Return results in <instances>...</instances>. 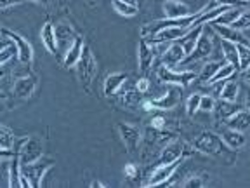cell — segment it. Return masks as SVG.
<instances>
[{
	"label": "cell",
	"instance_id": "c3c4849f",
	"mask_svg": "<svg viewBox=\"0 0 250 188\" xmlns=\"http://www.w3.org/2000/svg\"><path fill=\"white\" fill-rule=\"evenodd\" d=\"M90 187H92V188H104V185L99 183V181H94V183L90 185Z\"/></svg>",
	"mask_w": 250,
	"mask_h": 188
},
{
	"label": "cell",
	"instance_id": "ffe728a7",
	"mask_svg": "<svg viewBox=\"0 0 250 188\" xmlns=\"http://www.w3.org/2000/svg\"><path fill=\"white\" fill-rule=\"evenodd\" d=\"M203 28H205V24H195L191 30L188 31L186 35L181 37V39L177 40V42L181 44V47H183V51H184V54H186V56L191 54V51L195 49L196 40H198V37L202 35Z\"/></svg>",
	"mask_w": 250,
	"mask_h": 188
},
{
	"label": "cell",
	"instance_id": "e0dca14e",
	"mask_svg": "<svg viewBox=\"0 0 250 188\" xmlns=\"http://www.w3.org/2000/svg\"><path fill=\"white\" fill-rule=\"evenodd\" d=\"M40 39H42V44L45 46V49L51 54H56L58 52V37H56V28L51 21H45L40 30Z\"/></svg>",
	"mask_w": 250,
	"mask_h": 188
},
{
	"label": "cell",
	"instance_id": "484cf974",
	"mask_svg": "<svg viewBox=\"0 0 250 188\" xmlns=\"http://www.w3.org/2000/svg\"><path fill=\"white\" fill-rule=\"evenodd\" d=\"M21 164L18 155L12 157V162L9 165V187L11 188H21Z\"/></svg>",
	"mask_w": 250,
	"mask_h": 188
},
{
	"label": "cell",
	"instance_id": "cb8c5ba5",
	"mask_svg": "<svg viewBox=\"0 0 250 188\" xmlns=\"http://www.w3.org/2000/svg\"><path fill=\"white\" fill-rule=\"evenodd\" d=\"M221 51L228 63H231L236 70H240V59H238V51H236V44L229 42V40H223L221 42Z\"/></svg>",
	"mask_w": 250,
	"mask_h": 188
},
{
	"label": "cell",
	"instance_id": "ac0fdd59",
	"mask_svg": "<svg viewBox=\"0 0 250 188\" xmlns=\"http://www.w3.org/2000/svg\"><path fill=\"white\" fill-rule=\"evenodd\" d=\"M83 47H85V42H83L82 37H75L73 40H71L70 47H68V51H66V56H64V67L66 68H71L77 65V61L80 59V56H82V51H83Z\"/></svg>",
	"mask_w": 250,
	"mask_h": 188
},
{
	"label": "cell",
	"instance_id": "e575fe53",
	"mask_svg": "<svg viewBox=\"0 0 250 188\" xmlns=\"http://www.w3.org/2000/svg\"><path fill=\"white\" fill-rule=\"evenodd\" d=\"M120 103L125 106H134L137 103H141V93L137 91H132V93H125L120 96Z\"/></svg>",
	"mask_w": 250,
	"mask_h": 188
},
{
	"label": "cell",
	"instance_id": "f1b7e54d",
	"mask_svg": "<svg viewBox=\"0 0 250 188\" xmlns=\"http://www.w3.org/2000/svg\"><path fill=\"white\" fill-rule=\"evenodd\" d=\"M221 67H223V61H208L207 65H203L202 71H200V80L202 82H208Z\"/></svg>",
	"mask_w": 250,
	"mask_h": 188
},
{
	"label": "cell",
	"instance_id": "8d00e7d4",
	"mask_svg": "<svg viewBox=\"0 0 250 188\" xmlns=\"http://www.w3.org/2000/svg\"><path fill=\"white\" fill-rule=\"evenodd\" d=\"M215 108V99L212 96H202L200 99V110L202 112H214Z\"/></svg>",
	"mask_w": 250,
	"mask_h": 188
},
{
	"label": "cell",
	"instance_id": "db71d44e",
	"mask_svg": "<svg viewBox=\"0 0 250 188\" xmlns=\"http://www.w3.org/2000/svg\"><path fill=\"white\" fill-rule=\"evenodd\" d=\"M245 2H249V4H250V0H245Z\"/></svg>",
	"mask_w": 250,
	"mask_h": 188
},
{
	"label": "cell",
	"instance_id": "7402d4cb",
	"mask_svg": "<svg viewBox=\"0 0 250 188\" xmlns=\"http://www.w3.org/2000/svg\"><path fill=\"white\" fill-rule=\"evenodd\" d=\"M129 75L127 73H111L104 80V94L106 96H115L122 91L124 84L127 82Z\"/></svg>",
	"mask_w": 250,
	"mask_h": 188
},
{
	"label": "cell",
	"instance_id": "b9f144b4",
	"mask_svg": "<svg viewBox=\"0 0 250 188\" xmlns=\"http://www.w3.org/2000/svg\"><path fill=\"white\" fill-rule=\"evenodd\" d=\"M24 2H28V0H0V11L14 7V5H21V4H24Z\"/></svg>",
	"mask_w": 250,
	"mask_h": 188
},
{
	"label": "cell",
	"instance_id": "7c38bea8",
	"mask_svg": "<svg viewBox=\"0 0 250 188\" xmlns=\"http://www.w3.org/2000/svg\"><path fill=\"white\" fill-rule=\"evenodd\" d=\"M193 26L189 28H179V26H170V28H165V30L158 31L155 35L151 37H146V42L148 44H170V42H177L181 37H184L188 31L191 30Z\"/></svg>",
	"mask_w": 250,
	"mask_h": 188
},
{
	"label": "cell",
	"instance_id": "7bdbcfd3",
	"mask_svg": "<svg viewBox=\"0 0 250 188\" xmlns=\"http://www.w3.org/2000/svg\"><path fill=\"white\" fill-rule=\"evenodd\" d=\"M151 127L156 131H162L165 127V118L160 117V115H156V117L151 118Z\"/></svg>",
	"mask_w": 250,
	"mask_h": 188
},
{
	"label": "cell",
	"instance_id": "5bb4252c",
	"mask_svg": "<svg viewBox=\"0 0 250 188\" xmlns=\"http://www.w3.org/2000/svg\"><path fill=\"white\" fill-rule=\"evenodd\" d=\"M35 87H37V78L31 77V75H26V77L16 78L12 93H14V96L18 99H28L31 98V94L35 93Z\"/></svg>",
	"mask_w": 250,
	"mask_h": 188
},
{
	"label": "cell",
	"instance_id": "44dd1931",
	"mask_svg": "<svg viewBox=\"0 0 250 188\" xmlns=\"http://www.w3.org/2000/svg\"><path fill=\"white\" fill-rule=\"evenodd\" d=\"M228 127L236 131H242L245 133L247 129H250V108L249 110H238L236 114H233L226 120Z\"/></svg>",
	"mask_w": 250,
	"mask_h": 188
},
{
	"label": "cell",
	"instance_id": "30bf717a",
	"mask_svg": "<svg viewBox=\"0 0 250 188\" xmlns=\"http://www.w3.org/2000/svg\"><path fill=\"white\" fill-rule=\"evenodd\" d=\"M210 54H212V39L208 37V33L205 31V28H203L202 35H200V37H198V40H196L195 49L191 51V54H188L186 58L183 59V63H188V61H200V59H207ZM183 63H181V65H183Z\"/></svg>",
	"mask_w": 250,
	"mask_h": 188
},
{
	"label": "cell",
	"instance_id": "52a82bcc",
	"mask_svg": "<svg viewBox=\"0 0 250 188\" xmlns=\"http://www.w3.org/2000/svg\"><path fill=\"white\" fill-rule=\"evenodd\" d=\"M186 157H179L177 161L174 162H168V164H160V167H156L153 171L151 178H149V183L146 187H158L162 183H167L172 176H174V172L179 169V165L183 164V161Z\"/></svg>",
	"mask_w": 250,
	"mask_h": 188
},
{
	"label": "cell",
	"instance_id": "ab89813d",
	"mask_svg": "<svg viewBox=\"0 0 250 188\" xmlns=\"http://www.w3.org/2000/svg\"><path fill=\"white\" fill-rule=\"evenodd\" d=\"M217 4L229 5V7H245V5H249V2H245V0H217Z\"/></svg>",
	"mask_w": 250,
	"mask_h": 188
},
{
	"label": "cell",
	"instance_id": "9c48e42d",
	"mask_svg": "<svg viewBox=\"0 0 250 188\" xmlns=\"http://www.w3.org/2000/svg\"><path fill=\"white\" fill-rule=\"evenodd\" d=\"M117 127H118V133H120V138H122V141H124L127 152H130V153L136 152L141 143L139 127H136V125H132V124H125V122H118Z\"/></svg>",
	"mask_w": 250,
	"mask_h": 188
},
{
	"label": "cell",
	"instance_id": "2e32d148",
	"mask_svg": "<svg viewBox=\"0 0 250 188\" xmlns=\"http://www.w3.org/2000/svg\"><path fill=\"white\" fill-rule=\"evenodd\" d=\"M164 12L170 20H177V18H186L189 16V7L184 4L183 0H165L164 2Z\"/></svg>",
	"mask_w": 250,
	"mask_h": 188
},
{
	"label": "cell",
	"instance_id": "277c9868",
	"mask_svg": "<svg viewBox=\"0 0 250 188\" xmlns=\"http://www.w3.org/2000/svg\"><path fill=\"white\" fill-rule=\"evenodd\" d=\"M52 165H54V161L49 159V157L42 155L40 159H37L35 162H31V164L21 165V172L30 180L31 188H37V187H40V183H42L43 172H45L49 167H52Z\"/></svg>",
	"mask_w": 250,
	"mask_h": 188
},
{
	"label": "cell",
	"instance_id": "f35d334b",
	"mask_svg": "<svg viewBox=\"0 0 250 188\" xmlns=\"http://www.w3.org/2000/svg\"><path fill=\"white\" fill-rule=\"evenodd\" d=\"M184 188H202L203 187V180L200 176H193L189 178V180H186L183 183Z\"/></svg>",
	"mask_w": 250,
	"mask_h": 188
},
{
	"label": "cell",
	"instance_id": "bcb514c9",
	"mask_svg": "<svg viewBox=\"0 0 250 188\" xmlns=\"http://www.w3.org/2000/svg\"><path fill=\"white\" fill-rule=\"evenodd\" d=\"M243 78H245L247 82H250V67L247 70H243Z\"/></svg>",
	"mask_w": 250,
	"mask_h": 188
},
{
	"label": "cell",
	"instance_id": "1f68e13d",
	"mask_svg": "<svg viewBox=\"0 0 250 188\" xmlns=\"http://www.w3.org/2000/svg\"><path fill=\"white\" fill-rule=\"evenodd\" d=\"M236 51H238V59H240V70H247L250 67V47L249 46H240L236 44Z\"/></svg>",
	"mask_w": 250,
	"mask_h": 188
},
{
	"label": "cell",
	"instance_id": "4fadbf2b",
	"mask_svg": "<svg viewBox=\"0 0 250 188\" xmlns=\"http://www.w3.org/2000/svg\"><path fill=\"white\" fill-rule=\"evenodd\" d=\"M212 26H214V30L217 31V35L223 40H229L233 44L250 47V37H247L242 30H236L233 26H226V24H215V23H212Z\"/></svg>",
	"mask_w": 250,
	"mask_h": 188
},
{
	"label": "cell",
	"instance_id": "d6a6232c",
	"mask_svg": "<svg viewBox=\"0 0 250 188\" xmlns=\"http://www.w3.org/2000/svg\"><path fill=\"white\" fill-rule=\"evenodd\" d=\"M229 26L236 28V30H249L250 28V11H242V14L229 24Z\"/></svg>",
	"mask_w": 250,
	"mask_h": 188
},
{
	"label": "cell",
	"instance_id": "f907efd6",
	"mask_svg": "<svg viewBox=\"0 0 250 188\" xmlns=\"http://www.w3.org/2000/svg\"><path fill=\"white\" fill-rule=\"evenodd\" d=\"M247 99H249V108H250V93H249V96H247Z\"/></svg>",
	"mask_w": 250,
	"mask_h": 188
},
{
	"label": "cell",
	"instance_id": "816d5d0a",
	"mask_svg": "<svg viewBox=\"0 0 250 188\" xmlns=\"http://www.w3.org/2000/svg\"><path fill=\"white\" fill-rule=\"evenodd\" d=\"M2 110H4V106H2V101H0V112H2Z\"/></svg>",
	"mask_w": 250,
	"mask_h": 188
},
{
	"label": "cell",
	"instance_id": "4316f807",
	"mask_svg": "<svg viewBox=\"0 0 250 188\" xmlns=\"http://www.w3.org/2000/svg\"><path fill=\"white\" fill-rule=\"evenodd\" d=\"M113 9L117 11V14L124 16V18H134V16L139 14V7L125 4V2H120V0H113Z\"/></svg>",
	"mask_w": 250,
	"mask_h": 188
},
{
	"label": "cell",
	"instance_id": "ee69618b",
	"mask_svg": "<svg viewBox=\"0 0 250 188\" xmlns=\"http://www.w3.org/2000/svg\"><path fill=\"white\" fill-rule=\"evenodd\" d=\"M12 40L9 39V37H5L4 33H2V37H0V51H2V49H5V47H9V46H12Z\"/></svg>",
	"mask_w": 250,
	"mask_h": 188
},
{
	"label": "cell",
	"instance_id": "5b68a950",
	"mask_svg": "<svg viewBox=\"0 0 250 188\" xmlns=\"http://www.w3.org/2000/svg\"><path fill=\"white\" fill-rule=\"evenodd\" d=\"M156 77L164 84H176V86L188 87L196 78V75L195 71H176L172 70V68L165 67V65H162L158 68V71H156Z\"/></svg>",
	"mask_w": 250,
	"mask_h": 188
},
{
	"label": "cell",
	"instance_id": "f546056e",
	"mask_svg": "<svg viewBox=\"0 0 250 188\" xmlns=\"http://www.w3.org/2000/svg\"><path fill=\"white\" fill-rule=\"evenodd\" d=\"M234 71H236V68H234L231 63H226V65H223V67L215 71V75L210 78V80H208V82L214 84V82H219V80H226V78H231L234 75Z\"/></svg>",
	"mask_w": 250,
	"mask_h": 188
},
{
	"label": "cell",
	"instance_id": "4dcf8cb0",
	"mask_svg": "<svg viewBox=\"0 0 250 188\" xmlns=\"http://www.w3.org/2000/svg\"><path fill=\"white\" fill-rule=\"evenodd\" d=\"M14 146V134L7 125L0 124V148H12Z\"/></svg>",
	"mask_w": 250,
	"mask_h": 188
},
{
	"label": "cell",
	"instance_id": "d590c367",
	"mask_svg": "<svg viewBox=\"0 0 250 188\" xmlns=\"http://www.w3.org/2000/svg\"><path fill=\"white\" fill-rule=\"evenodd\" d=\"M14 54H18V47H16V44H12V46H9V47H5V49H2V51H0V65L7 63L9 59H11Z\"/></svg>",
	"mask_w": 250,
	"mask_h": 188
},
{
	"label": "cell",
	"instance_id": "8fae6325",
	"mask_svg": "<svg viewBox=\"0 0 250 188\" xmlns=\"http://www.w3.org/2000/svg\"><path fill=\"white\" fill-rule=\"evenodd\" d=\"M137 58H139L137 59V63H139V73H148L156 58V47L148 44L145 39H141L139 47H137Z\"/></svg>",
	"mask_w": 250,
	"mask_h": 188
},
{
	"label": "cell",
	"instance_id": "8992f818",
	"mask_svg": "<svg viewBox=\"0 0 250 188\" xmlns=\"http://www.w3.org/2000/svg\"><path fill=\"white\" fill-rule=\"evenodd\" d=\"M0 33H4L5 37H9L16 44V47H18V59L23 65H30L33 61V47H31V44L28 40H24L20 33H14L9 28H0Z\"/></svg>",
	"mask_w": 250,
	"mask_h": 188
},
{
	"label": "cell",
	"instance_id": "6da1fadb",
	"mask_svg": "<svg viewBox=\"0 0 250 188\" xmlns=\"http://www.w3.org/2000/svg\"><path fill=\"white\" fill-rule=\"evenodd\" d=\"M193 146L198 152L205 153V155L215 157V159H223V157L231 155V148L226 146L223 138L217 136L215 133H210V131H202L195 138V141H193Z\"/></svg>",
	"mask_w": 250,
	"mask_h": 188
},
{
	"label": "cell",
	"instance_id": "9a60e30c",
	"mask_svg": "<svg viewBox=\"0 0 250 188\" xmlns=\"http://www.w3.org/2000/svg\"><path fill=\"white\" fill-rule=\"evenodd\" d=\"M184 58H186V54H184L179 42H170V46L162 52V63L168 68H174L176 65H181Z\"/></svg>",
	"mask_w": 250,
	"mask_h": 188
},
{
	"label": "cell",
	"instance_id": "836d02e7",
	"mask_svg": "<svg viewBox=\"0 0 250 188\" xmlns=\"http://www.w3.org/2000/svg\"><path fill=\"white\" fill-rule=\"evenodd\" d=\"M200 99H202V94H191L186 99V114L189 117H193L196 114V110H200Z\"/></svg>",
	"mask_w": 250,
	"mask_h": 188
},
{
	"label": "cell",
	"instance_id": "d4e9b609",
	"mask_svg": "<svg viewBox=\"0 0 250 188\" xmlns=\"http://www.w3.org/2000/svg\"><path fill=\"white\" fill-rule=\"evenodd\" d=\"M238 91H240L238 82L226 78L223 84V89L219 91V96H221V99H224V101H236V98H238Z\"/></svg>",
	"mask_w": 250,
	"mask_h": 188
},
{
	"label": "cell",
	"instance_id": "60d3db41",
	"mask_svg": "<svg viewBox=\"0 0 250 188\" xmlns=\"http://www.w3.org/2000/svg\"><path fill=\"white\" fill-rule=\"evenodd\" d=\"M124 172H125V176L130 178V180H134V178H136L137 174H139V171H137V165H136V164H132V162L125 165V167H124Z\"/></svg>",
	"mask_w": 250,
	"mask_h": 188
},
{
	"label": "cell",
	"instance_id": "11a10c76",
	"mask_svg": "<svg viewBox=\"0 0 250 188\" xmlns=\"http://www.w3.org/2000/svg\"><path fill=\"white\" fill-rule=\"evenodd\" d=\"M0 28H2V26H0Z\"/></svg>",
	"mask_w": 250,
	"mask_h": 188
},
{
	"label": "cell",
	"instance_id": "f6af8a7d",
	"mask_svg": "<svg viewBox=\"0 0 250 188\" xmlns=\"http://www.w3.org/2000/svg\"><path fill=\"white\" fill-rule=\"evenodd\" d=\"M143 110H146V112H149V110H155V108H153V103L151 101H145V103H143Z\"/></svg>",
	"mask_w": 250,
	"mask_h": 188
},
{
	"label": "cell",
	"instance_id": "603a6c76",
	"mask_svg": "<svg viewBox=\"0 0 250 188\" xmlns=\"http://www.w3.org/2000/svg\"><path fill=\"white\" fill-rule=\"evenodd\" d=\"M184 148H186V146H184L183 141H174V143H168V145L162 150L160 162H162V164H168V162L177 161L179 157H184V153H183Z\"/></svg>",
	"mask_w": 250,
	"mask_h": 188
},
{
	"label": "cell",
	"instance_id": "681fc988",
	"mask_svg": "<svg viewBox=\"0 0 250 188\" xmlns=\"http://www.w3.org/2000/svg\"><path fill=\"white\" fill-rule=\"evenodd\" d=\"M28 2H35V4H45L47 0H28Z\"/></svg>",
	"mask_w": 250,
	"mask_h": 188
},
{
	"label": "cell",
	"instance_id": "7a4b0ae2",
	"mask_svg": "<svg viewBox=\"0 0 250 188\" xmlns=\"http://www.w3.org/2000/svg\"><path fill=\"white\" fill-rule=\"evenodd\" d=\"M75 68H77L78 82L82 84L83 89L89 91V87H90V84H92L94 77H96V73H98V61H96L92 51H90L87 46L83 47L82 56H80V59L77 61Z\"/></svg>",
	"mask_w": 250,
	"mask_h": 188
},
{
	"label": "cell",
	"instance_id": "ba28073f",
	"mask_svg": "<svg viewBox=\"0 0 250 188\" xmlns=\"http://www.w3.org/2000/svg\"><path fill=\"white\" fill-rule=\"evenodd\" d=\"M168 89L167 93L162 96V98L158 99H151L153 103V108L156 110H172L176 108L177 103L181 101V98H183V86H176V84H168Z\"/></svg>",
	"mask_w": 250,
	"mask_h": 188
},
{
	"label": "cell",
	"instance_id": "d6986e66",
	"mask_svg": "<svg viewBox=\"0 0 250 188\" xmlns=\"http://www.w3.org/2000/svg\"><path fill=\"white\" fill-rule=\"evenodd\" d=\"M221 138H223V141L226 143V146H229L231 150L243 148V146H245V143H247L245 134H243L242 131L231 129V127H228V129H223V133H221Z\"/></svg>",
	"mask_w": 250,
	"mask_h": 188
},
{
	"label": "cell",
	"instance_id": "83f0119b",
	"mask_svg": "<svg viewBox=\"0 0 250 188\" xmlns=\"http://www.w3.org/2000/svg\"><path fill=\"white\" fill-rule=\"evenodd\" d=\"M242 14V11L240 9H236V7H229L228 11H224L221 16H217L214 21H210V23H215V24H226V26H229L231 23H233L238 16Z\"/></svg>",
	"mask_w": 250,
	"mask_h": 188
},
{
	"label": "cell",
	"instance_id": "f5cc1de1",
	"mask_svg": "<svg viewBox=\"0 0 250 188\" xmlns=\"http://www.w3.org/2000/svg\"><path fill=\"white\" fill-rule=\"evenodd\" d=\"M89 2H92V4H96V2H99V0H89Z\"/></svg>",
	"mask_w": 250,
	"mask_h": 188
},
{
	"label": "cell",
	"instance_id": "7dc6e473",
	"mask_svg": "<svg viewBox=\"0 0 250 188\" xmlns=\"http://www.w3.org/2000/svg\"><path fill=\"white\" fill-rule=\"evenodd\" d=\"M120 2H125V4H129V5H136V7H137V0H120Z\"/></svg>",
	"mask_w": 250,
	"mask_h": 188
},
{
	"label": "cell",
	"instance_id": "74e56055",
	"mask_svg": "<svg viewBox=\"0 0 250 188\" xmlns=\"http://www.w3.org/2000/svg\"><path fill=\"white\" fill-rule=\"evenodd\" d=\"M136 91L141 94H145L149 91V78L148 77H141L139 80L136 82Z\"/></svg>",
	"mask_w": 250,
	"mask_h": 188
},
{
	"label": "cell",
	"instance_id": "3957f363",
	"mask_svg": "<svg viewBox=\"0 0 250 188\" xmlns=\"http://www.w3.org/2000/svg\"><path fill=\"white\" fill-rule=\"evenodd\" d=\"M18 159H20V164L21 165H26L31 164V162H35L37 159L43 155L42 153V140L39 136H28L24 138L23 141L20 143L18 146Z\"/></svg>",
	"mask_w": 250,
	"mask_h": 188
}]
</instances>
